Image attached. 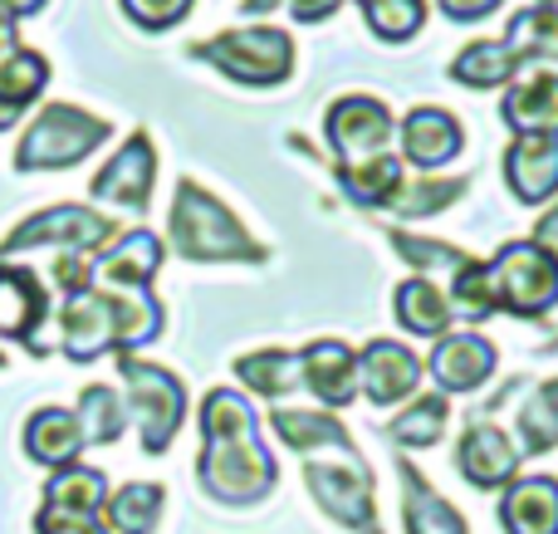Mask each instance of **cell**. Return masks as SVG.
Wrapping results in <instances>:
<instances>
[{"label":"cell","instance_id":"6da1fadb","mask_svg":"<svg viewBox=\"0 0 558 534\" xmlns=\"http://www.w3.org/2000/svg\"><path fill=\"white\" fill-rule=\"evenodd\" d=\"M202 457H196V476H202L206 496L226 500V506H255L275 490L279 466L260 447V422H255L251 398L231 388H211L202 402Z\"/></svg>","mask_w":558,"mask_h":534},{"label":"cell","instance_id":"7a4b0ae2","mask_svg":"<svg viewBox=\"0 0 558 534\" xmlns=\"http://www.w3.org/2000/svg\"><path fill=\"white\" fill-rule=\"evenodd\" d=\"M162 333V304L153 290H104L84 284L59 304V349L74 363H94L104 353H137Z\"/></svg>","mask_w":558,"mask_h":534},{"label":"cell","instance_id":"3957f363","mask_svg":"<svg viewBox=\"0 0 558 534\" xmlns=\"http://www.w3.org/2000/svg\"><path fill=\"white\" fill-rule=\"evenodd\" d=\"M167 241L182 260H265L260 241L211 192H202L192 177L177 182L172 211H167Z\"/></svg>","mask_w":558,"mask_h":534},{"label":"cell","instance_id":"277c9868","mask_svg":"<svg viewBox=\"0 0 558 534\" xmlns=\"http://www.w3.org/2000/svg\"><path fill=\"white\" fill-rule=\"evenodd\" d=\"M118 378L128 388V417L137 422V437H143L147 457H162L172 447V437L186 422V388L172 368H157V363L137 359V353H118Z\"/></svg>","mask_w":558,"mask_h":534},{"label":"cell","instance_id":"5b68a950","mask_svg":"<svg viewBox=\"0 0 558 534\" xmlns=\"http://www.w3.org/2000/svg\"><path fill=\"white\" fill-rule=\"evenodd\" d=\"M108 137H113V128H108L104 118L84 113V108H74V104H45L35 113V123L20 133L15 167L20 172H59V167L84 162Z\"/></svg>","mask_w":558,"mask_h":534},{"label":"cell","instance_id":"8992f818","mask_svg":"<svg viewBox=\"0 0 558 534\" xmlns=\"http://www.w3.org/2000/svg\"><path fill=\"white\" fill-rule=\"evenodd\" d=\"M485 284H490L495 310L544 319L558 304V260L534 241H510L500 245L495 260H485Z\"/></svg>","mask_w":558,"mask_h":534},{"label":"cell","instance_id":"52a82bcc","mask_svg":"<svg viewBox=\"0 0 558 534\" xmlns=\"http://www.w3.org/2000/svg\"><path fill=\"white\" fill-rule=\"evenodd\" d=\"M186 54L206 59V64H216L221 74H231L235 84H251V88H275L294 74V45H289V35L275 25L226 29V35L192 45Z\"/></svg>","mask_w":558,"mask_h":534},{"label":"cell","instance_id":"ba28073f","mask_svg":"<svg viewBox=\"0 0 558 534\" xmlns=\"http://www.w3.org/2000/svg\"><path fill=\"white\" fill-rule=\"evenodd\" d=\"M108 241H118L108 216L64 202V206L25 216V221L0 241V260H15V255H25V251H45V245H59V255H98Z\"/></svg>","mask_w":558,"mask_h":534},{"label":"cell","instance_id":"9c48e42d","mask_svg":"<svg viewBox=\"0 0 558 534\" xmlns=\"http://www.w3.org/2000/svg\"><path fill=\"white\" fill-rule=\"evenodd\" d=\"M304 481L314 490V500L324 506V515H333L338 525L357 534H383L377 530V506H373V471L363 466V457L308 461Z\"/></svg>","mask_w":558,"mask_h":534},{"label":"cell","instance_id":"30bf717a","mask_svg":"<svg viewBox=\"0 0 558 534\" xmlns=\"http://www.w3.org/2000/svg\"><path fill=\"white\" fill-rule=\"evenodd\" d=\"M324 137H328V147H333L338 167L373 162V157H383L387 143H392V113H387V104L373 94H343L328 108Z\"/></svg>","mask_w":558,"mask_h":534},{"label":"cell","instance_id":"8fae6325","mask_svg":"<svg viewBox=\"0 0 558 534\" xmlns=\"http://www.w3.org/2000/svg\"><path fill=\"white\" fill-rule=\"evenodd\" d=\"M153 186H157V153H153V137L147 133H133L104 167L94 172L88 182V196L94 202H108L118 211H147L153 202Z\"/></svg>","mask_w":558,"mask_h":534},{"label":"cell","instance_id":"7c38bea8","mask_svg":"<svg viewBox=\"0 0 558 534\" xmlns=\"http://www.w3.org/2000/svg\"><path fill=\"white\" fill-rule=\"evenodd\" d=\"M49 319V290L29 265L0 260V339L25 343L35 359H45L49 343H39V329Z\"/></svg>","mask_w":558,"mask_h":534},{"label":"cell","instance_id":"4fadbf2b","mask_svg":"<svg viewBox=\"0 0 558 534\" xmlns=\"http://www.w3.org/2000/svg\"><path fill=\"white\" fill-rule=\"evenodd\" d=\"M422 383V363L407 353V343L397 339H373L357 353V392H363L373 408H392L407 392H416Z\"/></svg>","mask_w":558,"mask_h":534},{"label":"cell","instance_id":"5bb4252c","mask_svg":"<svg viewBox=\"0 0 558 534\" xmlns=\"http://www.w3.org/2000/svg\"><path fill=\"white\" fill-rule=\"evenodd\" d=\"M456 471L475 490H505L514 481V471H520V447L495 422H471L461 447H456Z\"/></svg>","mask_w":558,"mask_h":534},{"label":"cell","instance_id":"9a60e30c","mask_svg":"<svg viewBox=\"0 0 558 534\" xmlns=\"http://www.w3.org/2000/svg\"><path fill=\"white\" fill-rule=\"evenodd\" d=\"M505 182L524 206L558 196V133H524L505 147Z\"/></svg>","mask_w":558,"mask_h":534},{"label":"cell","instance_id":"2e32d148","mask_svg":"<svg viewBox=\"0 0 558 534\" xmlns=\"http://www.w3.org/2000/svg\"><path fill=\"white\" fill-rule=\"evenodd\" d=\"M495 363H500V353L485 333H446V339H436L426 368L441 392H475L495 373Z\"/></svg>","mask_w":558,"mask_h":534},{"label":"cell","instance_id":"e0dca14e","mask_svg":"<svg viewBox=\"0 0 558 534\" xmlns=\"http://www.w3.org/2000/svg\"><path fill=\"white\" fill-rule=\"evenodd\" d=\"M162 241L153 231H128L108 241V251L94 255V280L104 290H147L153 275L162 270Z\"/></svg>","mask_w":558,"mask_h":534},{"label":"cell","instance_id":"ac0fdd59","mask_svg":"<svg viewBox=\"0 0 558 534\" xmlns=\"http://www.w3.org/2000/svg\"><path fill=\"white\" fill-rule=\"evenodd\" d=\"M500 113L520 137L524 133H558V69H549V64L520 69L500 104Z\"/></svg>","mask_w":558,"mask_h":534},{"label":"cell","instance_id":"d6986e66","mask_svg":"<svg viewBox=\"0 0 558 534\" xmlns=\"http://www.w3.org/2000/svg\"><path fill=\"white\" fill-rule=\"evenodd\" d=\"M299 363H304V388L314 392L328 412L348 408V402L357 398V353L348 349L343 339H314L299 353Z\"/></svg>","mask_w":558,"mask_h":534},{"label":"cell","instance_id":"ffe728a7","mask_svg":"<svg viewBox=\"0 0 558 534\" xmlns=\"http://www.w3.org/2000/svg\"><path fill=\"white\" fill-rule=\"evenodd\" d=\"M397 137H402V162L422 167V172L446 167L451 157H461V147H465L461 118L446 113V108H416V113H407Z\"/></svg>","mask_w":558,"mask_h":534},{"label":"cell","instance_id":"44dd1931","mask_svg":"<svg viewBox=\"0 0 558 534\" xmlns=\"http://www.w3.org/2000/svg\"><path fill=\"white\" fill-rule=\"evenodd\" d=\"M275 437L284 441L289 451L308 457V451H338V457H357L348 427L333 417V412H314V408H275L270 412Z\"/></svg>","mask_w":558,"mask_h":534},{"label":"cell","instance_id":"7402d4cb","mask_svg":"<svg viewBox=\"0 0 558 534\" xmlns=\"http://www.w3.org/2000/svg\"><path fill=\"white\" fill-rule=\"evenodd\" d=\"M500 525L505 534H558V481L554 476L510 481L500 496Z\"/></svg>","mask_w":558,"mask_h":534},{"label":"cell","instance_id":"603a6c76","mask_svg":"<svg viewBox=\"0 0 558 534\" xmlns=\"http://www.w3.org/2000/svg\"><path fill=\"white\" fill-rule=\"evenodd\" d=\"M78 451H84V432H78V417L69 408H39L25 422V457L35 466L64 471L78 461Z\"/></svg>","mask_w":558,"mask_h":534},{"label":"cell","instance_id":"cb8c5ba5","mask_svg":"<svg viewBox=\"0 0 558 534\" xmlns=\"http://www.w3.org/2000/svg\"><path fill=\"white\" fill-rule=\"evenodd\" d=\"M402 471V520H407V534H471L461 520V510L451 500H441L432 490V481L422 476L416 466H407V457L397 461Z\"/></svg>","mask_w":558,"mask_h":534},{"label":"cell","instance_id":"d4e9b609","mask_svg":"<svg viewBox=\"0 0 558 534\" xmlns=\"http://www.w3.org/2000/svg\"><path fill=\"white\" fill-rule=\"evenodd\" d=\"M45 84H49V59L45 54L15 45L5 59H0V133H5V128L15 123L39 94H45Z\"/></svg>","mask_w":558,"mask_h":534},{"label":"cell","instance_id":"484cf974","mask_svg":"<svg viewBox=\"0 0 558 534\" xmlns=\"http://www.w3.org/2000/svg\"><path fill=\"white\" fill-rule=\"evenodd\" d=\"M505 45L514 49V59H520L524 69H530V64L558 69V5L539 0V5H524L520 15H510Z\"/></svg>","mask_w":558,"mask_h":534},{"label":"cell","instance_id":"4316f807","mask_svg":"<svg viewBox=\"0 0 558 534\" xmlns=\"http://www.w3.org/2000/svg\"><path fill=\"white\" fill-rule=\"evenodd\" d=\"M392 310H397V319H402V329L416 333V339H441V333L451 329V319H456L451 300H446L426 275H412V280L397 284Z\"/></svg>","mask_w":558,"mask_h":534},{"label":"cell","instance_id":"83f0119b","mask_svg":"<svg viewBox=\"0 0 558 534\" xmlns=\"http://www.w3.org/2000/svg\"><path fill=\"white\" fill-rule=\"evenodd\" d=\"M39 506L45 510H69V515H104L108 506V481L104 471L94 466H64V471H49L45 490H39Z\"/></svg>","mask_w":558,"mask_h":534},{"label":"cell","instance_id":"f1b7e54d","mask_svg":"<svg viewBox=\"0 0 558 534\" xmlns=\"http://www.w3.org/2000/svg\"><path fill=\"white\" fill-rule=\"evenodd\" d=\"M520 59H514V49L505 45V39H475V45H465L461 54L451 59V78L465 88H500V84H514V74H520Z\"/></svg>","mask_w":558,"mask_h":534},{"label":"cell","instance_id":"f546056e","mask_svg":"<svg viewBox=\"0 0 558 534\" xmlns=\"http://www.w3.org/2000/svg\"><path fill=\"white\" fill-rule=\"evenodd\" d=\"M235 378L251 392H260V398H289V392L304 388V363L289 349H260L235 363Z\"/></svg>","mask_w":558,"mask_h":534},{"label":"cell","instance_id":"4dcf8cb0","mask_svg":"<svg viewBox=\"0 0 558 534\" xmlns=\"http://www.w3.org/2000/svg\"><path fill=\"white\" fill-rule=\"evenodd\" d=\"M514 437H520V457H544L558 447V378L539 383L514 412Z\"/></svg>","mask_w":558,"mask_h":534},{"label":"cell","instance_id":"1f68e13d","mask_svg":"<svg viewBox=\"0 0 558 534\" xmlns=\"http://www.w3.org/2000/svg\"><path fill=\"white\" fill-rule=\"evenodd\" d=\"M471 192V177H402L397 196L387 202L392 216H407V221H422V216H436L446 206H456Z\"/></svg>","mask_w":558,"mask_h":534},{"label":"cell","instance_id":"d6a6232c","mask_svg":"<svg viewBox=\"0 0 558 534\" xmlns=\"http://www.w3.org/2000/svg\"><path fill=\"white\" fill-rule=\"evenodd\" d=\"M74 417H78V432H84V447H113L128 427V402L108 383H88L78 392Z\"/></svg>","mask_w":558,"mask_h":534},{"label":"cell","instance_id":"836d02e7","mask_svg":"<svg viewBox=\"0 0 558 534\" xmlns=\"http://www.w3.org/2000/svg\"><path fill=\"white\" fill-rule=\"evenodd\" d=\"M402 177H407V162L402 157H392V153L373 157V162H357V167H338L343 192L353 196L357 206H373V211H387V202L397 196Z\"/></svg>","mask_w":558,"mask_h":534},{"label":"cell","instance_id":"e575fe53","mask_svg":"<svg viewBox=\"0 0 558 534\" xmlns=\"http://www.w3.org/2000/svg\"><path fill=\"white\" fill-rule=\"evenodd\" d=\"M162 506H167V496H162V486H157V481H128L118 496H108L104 525L118 530V534H153Z\"/></svg>","mask_w":558,"mask_h":534},{"label":"cell","instance_id":"d590c367","mask_svg":"<svg viewBox=\"0 0 558 534\" xmlns=\"http://www.w3.org/2000/svg\"><path fill=\"white\" fill-rule=\"evenodd\" d=\"M446 422H451L446 392H426V398H416L412 408L392 422V441H402V447H412V451H426L446 437Z\"/></svg>","mask_w":558,"mask_h":534},{"label":"cell","instance_id":"8d00e7d4","mask_svg":"<svg viewBox=\"0 0 558 534\" xmlns=\"http://www.w3.org/2000/svg\"><path fill=\"white\" fill-rule=\"evenodd\" d=\"M377 39H412L426 25V0H357Z\"/></svg>","mask_w":558,"mask_h":534},{"label":"cell","instance_id":"74e56055","mask_svg":"<svg viewBox=\"0 0 558 534\" xmlns=\"http://www.w3.org/2000/svg\"><path fill=\"white\" fill-rule=\"evenodd\" d=\"M451 314H461L465 324H485L495 314V300H490V284H485V260H465L461 270L451 275Z\"/></svg>","mask_w":558,"mask_h":534},{"label":"cell","instance_id":"f35d334b","mask_svg":"<svg viewBox=\"0 0 558 534\" xmlns=\"http://www.w3.org/2000/svg\"><path fill=\"white\" fill-rule=\"evenodd\" d=\"M392 241V251L402 255L412 270H432V275H456L471 255L456 251V245H441V241H422V235H407V231H392L387 235Z\"/></svg>","mask_w":558,"mask_h":534},{"label":"cell","instance_id":"ab89813d","mask_svg":"<svg viewBox=\"0 0 558 534\" xmlns=\"http://www.w3.org/2000/svg\"><path fill=\"white\" fill-rule=\"evenodd\" d=\"M118 5H123V15L143 29H172L177 20L192 15L196 0H118Z\"/></svg>","mask_w":558,"mask_h":534},{"label":"cell","instance_id":"60d3db41","mask_svg":"<svg viewBox=\"0 0 558 534\" xmlns=\"http://www.w3.org/2000/svg\"><path fill=\"white\" fill-rule=\"evenodd\" d=\"M35 534H113L98 515H69V510H35Z\"/></svg>","mask_w":558,"mask_h":534},{"label":"cell","instance_id":"b9f144b4","mask_svg":"<svg viewBox=\"0 0 558 534\" xmlns=\"http://www.w3.org/2000/svg\"><path fill=\"white\" fill-rule=\"evenodd\" d=\"M441 5L446 20H456V25H471V20H485L490 10H500V0H436Z\"/></svg>","mask_w":558,"mask_h":534},{"label":"cell","instance_id":"7bdbcfd3","mask_svg":"<svg viewBox=\"0 0 558 534\" xmlns=\"http://www.w3.org/2000/svg\"><path fill=\"white\" fill-rule=\"evenodd\" d=\"M338 5H343V0H289V15L304 20V25H318V20H328Z\"/></svg>","mask_w":558,"mask_h":534},{"label":"cell","instance_id":"ee69618b","mask_svg":"<svg viewBox=\"0 0 558 534\" xmlns=\"http://www.w3.org/2000/svg\"><path fill=\"white\" fill-rule=\"evenodd\" d=\"M534 245H539V251H549L558 260V202L539 216V226H534Z\"/></svg>","mask_w":558,"mask_h":534},{"label":"cell","instance_id":"f6af8a7d","mask_svg":"<svg viewBox=\"0 0 558 534\" xmlns=\"http://www.w3.org/2000/svg\"><path fill=\"white\" fill-rule=\"evenodd\" d=\"M35 10H45V0H0V15H10V20L35 15Z\"/></svg>","mask_w":558,"mask_h":534},{"label":"cell","instance_id":"bcb514c9","mask_svg":"<svg viewBox=\"0 0 558 534\" xmlns=\"http://www.w3.org/2000/svg\"><path fill=\"white\" fill-rule=\"evenodd\" d=\"M10 49H15V20L0 15V59H5Z\"/></svg>","mask_w":558,"mask_h":534},{"label":"cell","instance_id":"7dc6e473","mask_svg":"<svg viewBox=\"0 0 558 534\" xmlns=\"http://www.w3.org/2000/svg\"><path fill=\"white\" fill-rule=\"evenodd\" d=\"M279 0H245V15H265V10H275Z\"/></svg>","mask_w":558,"mask_h":534},{"label":"cell","instance_id":"c3c4849f","mask_svg":"<svg viewBox=\"0 0 558 534\" xmlns=\"http://www.w3.org/2000/svg\"><path fill=\"white\" fill-rule=\"evenodd\" d=\"M0 368H5V353H0Z\"/></svg>","mask_w":558,"mask_h":534},{"label":"cell","instance_id":"681fc988","mask_svg":"<svg viewBox=\"0 0 558 534\" xmlns=\"http://www.w3.org/2000/svg\"><path fill=\"white\" fill-rule=\"evenodd\" d=\"M549 5H554V0H549Z\"/></svg>","mask_w":558,"mask_h":534}]
</instances>
